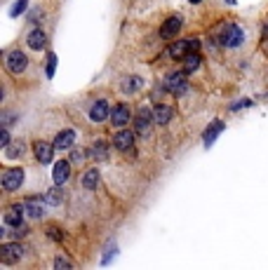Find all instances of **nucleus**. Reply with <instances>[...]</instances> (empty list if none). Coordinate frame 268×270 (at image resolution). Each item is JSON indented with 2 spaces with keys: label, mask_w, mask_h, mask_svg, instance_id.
<instances>
[{
  "label": "nucleus",
  "mask_w": 268,
  "mask_h": 270,
  "mask_svg": "<svg viewBox=\"0 0 268 270\" xmlns=\"http://www.w3.org/2000/svg\"><path fill=\"white\" fill-rule=\"evenodd\" d=\"M242 40H245V33L240 31V26H235V24L223 26V31H221V45H226V47H238Z\"/></svg>",
  "instance_id": "1"
},
{
  "label": "nucleus",
  "mask_w": 268,
  "mask_h": 270,
  "mask_svg": "<svg viewBox=\"0 0 268 270\" xmlns=\"http://www.w3.org/2000/svg\"><path fill=\"white\" fill-rule=\"evenodd\" d=\"M186 87H188V83H186V75L184 73H169L167 78H165V89L172 94H184Z\"/></svg>",
  "instance_id": "2"
},
{
  "label": "nucleus",
  "mask_w": 268,
  "mask_h": 270,
  "mask_svg": "<svg viewBox=\"0 0 268 270\" xmlns=\"http://www.w3.org/2000/svg\"><path fill=\"white\" fill-rule=\"evenodd\" d=\"M26 64H28V59H26L24 52L14 50V52L7 54V68H10L12 73H24V71H26Z\"/></svg>",
  "instance_id": "3"
},
{
  "label": "nucleus",
  "mask_w": 268,
  "mask_h": 270,
  "mask_svg": "<svg viewBox=\"0 0 268 270\" xmlns=\"http://www.w3.org/2000/svg\"><path fill=\"white\" fill-rule=\"evenodd\" d=\"M24 181V171L22 169H7L3 177V188L5 190H17Z\"/></svg>",
  "instance_id": "4"
},
{
  "label": "nucleus",
  "mask_w": 268,
  "mask_h": 270,
  "mask_svg": "<svg viewBox=\"0 0 268 270\" xmlns=\"http://www.w3.org/2000/svg\"><path fill=\"white\" fill-rule=\"evenodd\" d=\"M134 127H137V132H139L141 137H148V134H151V110L141 108L139 113H137V122H134Z\"/></svg>",
  "instance_id": "5"
},
{
  "label": "nucleus",
  "mask_w": 268,
  "mask_h": 270,
  "mask_svg": "<svg viewBox=\"0 0 268 270\" xmlns=\"http://www.w3.org/2000/svg\"><path fill=\"white\" fill-rule=\"evenodd\" d=\"M33 153H35V158H38V162H40V165H50V162H52V158H54V146L38 141V144L33 146Z\"/></svg>",
  "instance_id": "6"
},
{
  "label": "nucleus",
  "mask_w": 268,
  "mask_h": 270,
  "mask_svg": "<svg viewBox=\"0 0 268 270\" xmlns=\"http://www.w3.org/2000/svg\"><path fill=\"white\" fill-rule=\"evenodd\" d=\"M24 249L19 244H5V247H0V261L3 263H14V261L22 259Z\"/></svg>",
  "instance_id": "7"
},
{
  "label": "nucleus",
  "mask_w": 268,
  "mask_h": 270,
  "mask_svg": "<svg viewBox=\"0 0 268 270\" xmlns=\"http://www.w3.org/2000/svg\"><path fill=\"white\" fill-rule=\"evenodd\" d=\"M181 31V17H169L167 22L162 24V28H160V35L165 40H169V38H174V35Z\"/></svg>",
  "instance_id": "8"
},
{
  "label": "nucleus",
  "mask_w": 268,
  "mask_h": 270,
  "mask_svg": "<svg viewBox=\"0 0 268 270\" xmlns=\"http://www.w3.org/2000/svg\"><path fill=\"white\" fill-rule=\"evenodd\" d=\"M134 144V134L129 132V129H123V132H118L116 137H113V146H116L118 150H129Z\"/></svg>",
  "instance_id": "9"
},
{
  "label": "nucleus",
  "mask_w": 268,
  "mask_h": 270,
  "mask_svg": "<svg viewBox=\"0 0 268 270\" xmlns=\"http://www.w3.org/2000/svg\"><path fill=\"white\" fill-rule=\"evenodd\" d=\"M108 115H111V108H108V104L104 99H99L94 106H92V110H89V118H92V122L106 120Z\"/></svg>",
  "instance_id": "10"
},
{
  "label": "nucleus",
  "mask_w": 268,
  "mask_h": 270,
  "mask_svg": "<svg viewBox=\"0 0 268 270\" xmlns=\"http://www.w3.org/2000/svg\"><path fill=\"white\" fill-rule=\"evenodd\" d=\"M68 177H71V165L64 162V160H59L54 165V169H52V179H54V183H56V186H62Z\"/></svg>",
  "instance_id": "11"
},
{
  "label": "nucleus",
  "mask_w": 268,
  "mask_h": 270,
  "mask_svg": "<svg viewBox=\"0 0 268 270\" xmlns=\"http://www.w3.org/2000/svg\"><path fill=\"white\" fill-rule=\"evenodd\" d=\"M111 122L116 127H125V125H127V122H129V108H127V106H123V104L116 106V108L111 110Z\"/></svg>",
  "instance_id": "12"
},
{
  "label": "nucleus",
  "mask_w": 268,
  "mask_h": 270,
  "mask_svg": "<svg viewBox=\"0 0 268 270\" xmlns=\"http://www.w3.org/2000/svg\"><path fill=\"white\" fill-rule=\"evenodd\" d=\"M172 108H169V106H165V104H160V106H156V108H153V120L158 122V125H167L169 120H172Z\"/></svg>",
  "instance_id": "13"
},
{
  "label": "nucleus",
  "mask_w": 268,
  "mask_h": 270,
  "mask_svg": "<svg viewBox=\"0 0 268 270\" xmlns=\"http://www.w3.org/2000/svg\"><path fill=\"white\" fill-rule=\"evenodd\" d=\"M190 52V40H179V43L169 45V56L172 59H181V56H186Z\"/></svg>",
  "instance_id": "14"
},
{
  "label": "nucleus",
  "mask_w": 268,
  "mask_h": 270,
  "mask_svg": "<svg viewBox=\"0 0 268 270\" xmlns=\"http://www.w3.org/2000/svg\"><path fill=\"white\" fill-rule=\"evenodd\" d=\"M24 207H26V204H24ZM24 207H10V209H7V214H5V223H7V226H14V228L22 226Z\"/></svg>",
  "instance_id": "15"
},
{
  "label": "nucleus",
  "mask_w": 268,
  "mask_h": 270,
  "mask_svg": "<svg viewBox=\"0 0 268 270\" xmlns=\"http://www.w3.org/2000/svg\"><path fill=\"white\" fill-rule=\"evenodd\" d=\"M73 141H75V132L73 129H64V132L56 134L54 148H68V146H73Z\"/></svg>",
  "instance_id": "16"
},
{
  "label": "nucleus",
  "mask_w": 268,
  "mask_h": 270,
  "mask_svg": "<svg viewBox=\"0 0 268 270\" xmlns=\"http://www.w3.org/2000/svg\"><path fill=\"white\" fill-rule=\"evenodd\" d=\"M45 43H47V38H45V33L40 28H35V31L28 33V47H31V50H43Z\"/></svg>",
  "instance_id": "17"
},
{
  "label": "nucleus",
  "mask_w": 268,
  "mask_h": 270,
  "mask_svg": "<svg viewBox=\"0 0 268 270\" xmlns=\"http://www.w3.org/2000/svg\"><path fill=\"white\" fill-rule=\"evenodd\" d=\"M219 132H223V122H221V120H214L212 125L205 129V146H212Z\"/></svg>",
  "instance_id": "18"
},
{
  "label": "nucleus",
  "mask_w": 268,
  "mask_h": 270,
  "mask_svg": "<svg viewBox=\"0 0 268 270\" xmlns=\"http://www.w3.org/2000/svg\"><path fill=\"white\" fill-rule=\"evenodd\" d=\"M83 186L87 188V190H94V188L99 186V171H97V169H87V171H85Z\"/></svg>",
  "instance_id": "19"
},
{
  "label": "nucleus",
  "mask_w": 268,
  "mask_h": 270,
  "mask_svg": "<svg viewBox=\"0 0 268 270\" xmlns=\"http://www.w3.org/2000/svg\"><path fill=\"white\" fill-rule=\"evenodd\" d=\"M24 150H26V146L22 144V141H17V144H7L5 146V158H19V155H24Z\"/></svg>",
  "instance_id": "20"
},
{
  "label": "nucleus",
  "mask_w": 268,
  "mask_h": 270,
  "mask_svg": "<svg viewBox=\"0 0 268 270\" xmlns=\"http://www.w3.org/2000/svg\"><path fill=\"white\" fill-rule=\"evenodd\" d=\"M45 202H50V204H62V202H64V193L59 190V188H52V190H47V193H45Z\"/></svg>",
  "instance_id": "21"
},
{
  "label": "nucleus",
  "mask_w": 268,
  "mask_h": 270,
  "mask_svg": "<svg viewBox=\"0 0 268 270\" xmlns=\"http://www.w3.org/2000/svg\"><path fill=\"white\" fill-rule=\"evenodd\" d=\"M200 66V56L198 54H186V64H184V71H196V68Z\"/></svg>",
  "instance_id": "22"
},
{
  "label": "nucleus",
  "mask_w": 268,
  "mask_h": 270,
  "mask_svg": "<svg viewBox=\"0 0 268 270\" xmlns=\"http://www.w3.org/2000/svg\"><path fill=\"white\" fill-rule=\"evenodd\" d=\"M139 87H141V78H127V80H125V85H123V89H125L127 94L137 92Z\"/></svg>",
  "instance_id": "23"
},
{
  "label": "nucleus",
  "mask_w": 268,
  "mask_h": 270,
  "mask_svg": "<svg viewBox=\"0 0 268 270\" xmlns=\"http://www.w3.org/2000/svg\"><path fill=\"white\" fill-rule=\"evenodd\" d=\"M26 211L33 216V219H40V216H43V207H40L35 200H28L26 202Z\"/></svg>",
  "instance_id": "24"
},
{
  "label": "nucleus",
  "mask_w": 268,
  "mask_h": 270,
  "mask_svg": "<svg viewBox=\"0 0 268 270\" xmlns=\"http://www.w3.org/2000/svg\"><path fill=\"white\" fill-rule=\"evenodd\" d=\"M92 158H97V160H106V158H108V150H106V146L97 144L94 148H92Z\"/></svg>",
  "instance_id": "25"
},
{
  "label": "nucleus",
  "mask_w": 268,
  "mask_h": 270,
  "mask_svg": "<svg viewBox=\"0 0 268 270\" xmlns=\"http://www.w3.org/2000/svg\"><path fill=\"white\" fill-rule=\"evenodd\" d=\"M26 5H28V0H17V3H14V10H12V17L22 14V12L26 10Z\"/></svg>",
  "instance_id": "26"
},
{
  "label": "nucleus",
  "mask_w": 268,
  "mask_h": 270,
  "mask_svg": "<svg viewBox=\"0 0 268 270\" xmlns=\"http://www.w3.org/2000/svg\"><path fill=\"white\" fill-rule=\"evenodd\" d=\"M54 64H56V56L54 54H50V64H47V75H54Z\"/></svg>",
  "instance_id": "27"
},
{
  "label": "nucleus",
  "mask_w": 268,
  "mask_h": 270,
  "mask_svg": "<svg viewBox=\"0 0 268 270\" xmlns=\"http://www.w3.org/2000/svg\"><path fill=\"white\" fill-rule=\"evenodd\" d=\"M54 268H71V263H68L66 259H56L54 261Z\"/></svg>",
  "instance_id": "28"
},
{
  "label": "nucleus",
  "mask_w": 268,
  "mask_h": 270,
  "mask_svg": "<svg viewBox=\"0 0 268 270\" xmlns=\"http://www.w3.org/2000/svg\"><path fill=\"white\" fill-rule=\"evenodd\" d=\"M0 144H3V146L10 144V134H7V132H3V137H0Z\"/></svg>",
  "instance_id": "29"
},
{
  "label": "nucleus",
  "mask_w": 268,
  "mask_h": 270,
  "mask_svg": "<svg viewBox=\"0 0 268 270\" xmlns=\"http://www.w3.org/2000/svg\"><path fill=\"white\" fill-rule=\"evenodd\" d=\"M198 47H200V43H198V40H190V52H196Z\"/></svg>",
  "instance_id": "30"
},
{
  "label": "nucleus",
  "mask_w": 268,
  "mask_h": 270,
  "mask_svg": "<svg viewBox=\"0 0 268 270\" xmlns=\"http://www.w3.org/2000/svg\"><path fill=\"white\" fill-rule=\"evenodd\" d=\"M190 3H200V0H190Z\"/></svg>",
  "instance_id": "31"
}]
</instances>
